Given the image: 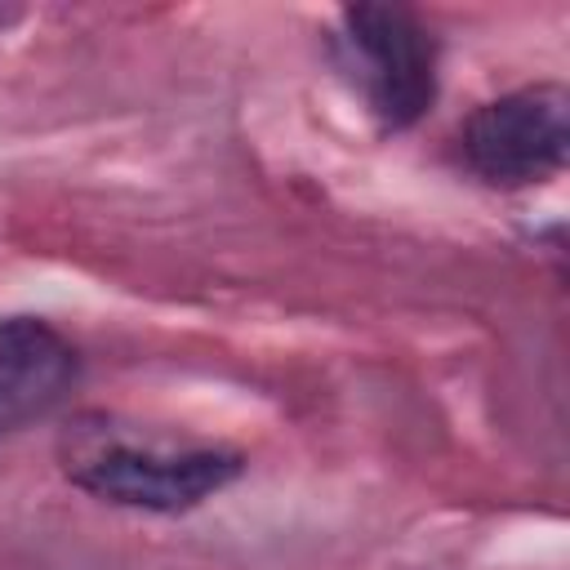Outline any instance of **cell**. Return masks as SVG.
Returning a JSON list of instances; mask_svg holds the SVG:
<instances>
[{
    "label": "cell",
    "instance_id": "1",
    "mask_svg": "<svg viewBox=\"0 0 570 570\" xmlns=\"http://www.w3.org/2000/svg\"><path fill=\"white\" fill-rule=\"evenodd\" d=\"M58 459L89 499L151 517L191 512L245 472V454L232 445L174 441L111 414H76L62 428Z\"/></svg>",
    "mask_w": 570,
    "mask_h": 570
},
{
    "label": "cell",
    "instance_id": "2",
    "mask_svg": "<svg viewBox=\"0 0 570 570\" xmlns=\"http://www.w3.org/2000/svg\"><path fill=\"white\" fill-rule=\"evenodd\" d=\"M330 58L387 134L419 125L436 102L441 45L405 4H347L330 31Z\"/></svg>",
    "mask_w": 570,
    "mask_h": 570
},
{
    "label": "cell",
    "instance_id": "3",
    "mask_svg": "<svg viewBox=\"0 0 570 570\" xmlns=\"http://www.w3.org/2000/svg\"><path fill=\"white\" fill-rule=\"evenodd\" d=\"M570 98L561 85H525L481 102L459 129V160L490 187H534L566 169Z\"/></svg>",
    "mask_w": 570,
    "mask_h": 570
},
{
    "label": "cell",
    "instance_id": "4",
    "mask_svg": "<svg viewBox=\"0 0 570 570\" xmlns=\"http://www.w3.org/2000/svg\"><path fill=\"white\" fill-rule=\"evenodd\" d=\"M80 379L71 338L45 316L0 321V436H18L58 414Z\"/></svg>",
    "mask_w": 570,
    "mask_h": 570
}]
</instances>
